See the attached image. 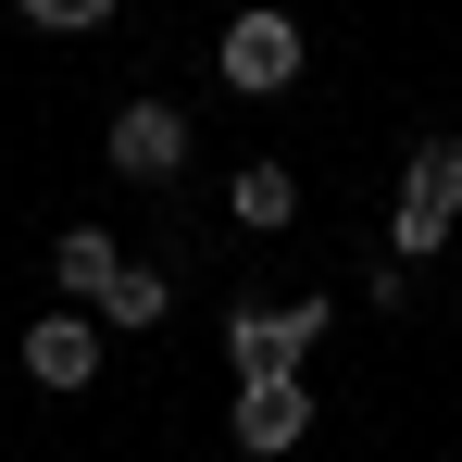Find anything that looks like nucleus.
<instances>
[{"label": "nucleus", "mask_w": 462, "mask_h": 462, "mask_svg": "<svg viewBox=\"0 0 462 462\" xmlns=\"http://www.w3.org/2000/svg\"><path fill=\"white\" fill-rule=\"evenodd\" d=\"M51 275H63L76 300H100V288L125 275V250H113V226H63V237H51Z\"/></svg>", "instance_id": "7"}, {"label": "nucleus", "mask_w": 462, "mask_h": 462, "mask_svg": "<svg viewBox=\"0 0 462 462\" xmlns=\"http://www.w3.org/2000/svg\"><path fill=\"white\" fill-rule=\"evenodd\" d=\"M25 375L51 387V400H76V387L100 375V312H38V325H25Z\"/></svg>", "instance_id": "5"}, {"label": "nucleus", "mask_w": 462, "mask_h": 462, "mask_svg": "<svg viewBox=\"0 0 462 462\" xmlns=\"http://www.w3.org/2000/svg\"><path fill=\"white\" fill-rule=\"evenodd\" d=\"M226 213L250 237H288V226H300V175H288V162H237V175H226Z\"/></svg>", "instance_id": "6"}, {"label": "nucleus", "mask_w": 462, "mask_h": 462, "mask_svg": "<svg viewBox=\"0 0 462 462\" xmlns=\"http://www.w3.org/2000/svg\"><path fill=\"white\" fill-rule=\"evenodd\" d=\"M400 200H425V213H450V226H462V138H425L412 175H400Z\"/></svg>", "instance_id": "8"}, {"label": "nucleus", "mask_w": 462, "mask_h": 462, "mask_svg": "<svg viewBox=\"0 0 462 462\" xmlns=\"http://www.w3.org/2000/svg\"><path fill=\"white\" fill-rule=\"evenodd\" d=\"M162 312H175V288H162L151 263H125V275L100 288V325H162Z\"/></svg>", "instance_id": "9"}, {"label": "nucleus", "mask_w": 462, "mask_h": 462, "mask_svg": "<svg viewBox=\"0 0 462 462\" xmlns=\"http://www.w3.org/2000/svg\"><path fill=\"white\" fill-rule=\"evenodd\" d=\"M312 337H325V300H237L226 312V363L237 375H288Z\"/></svg>", "instance_id": "3"}, {"label": "nucleus", "mask_w": 462, "mask_h": 462, "mask_svg": "<svg viewBox=\"0 0 462 462\" xmlns=\"http://www.w3.org/2000/svg\"><path fill=\"white\" fill-rule=\"evenodd\" d=\"M312 438V387H300V363H288V375H237V450H300Z\"/></svg>", "instance_id": "4"}, {"label": "nucleus", "mask_w": 462, "mask_h": 462, "mask_svg": "<svg viewBox=\"0 0 462 462\" xmlns=\"http://www.w3.org/2000/svg\"><path fill=\"white\" fill-rule=\"evenodd\" d=\"M213 76H226L237 100H275V88H300V13H275V0L226 13V38H213Z\"/></svg>", "instance_id": "1"}, {"label": "nucleus", "mask_w": 462, "mask_h": 462, "mask_svg": "<svg viewBox=\"0 0 462 462\" xmlns=\"http://www.w3.org/2000/svg\"><path fill=\"white\" fill-rule=\"evenodd\" d=\"M100 162H113L125 188H175V175H188V113H175V100H125V113L100 125Z\"/></svg>", "instance_id": "2"}, {"label": "nucleus", "mask_w": 462, "mask_h": 462, "mask_svg": "<svg viewBox=\"0 0 462 462\" xmlns=\"http://www.w3.org/2000/svg\"><path fill=\"white\" fill-rule=\"evenodd\" d=\"M38 38H88V25H113V0H13Z\"/></svg>", "instance_id": "11"}, {"label": "nucleus", "mask_w": 462, "mask_h": 462, "mask_svg": "<svg viewBox=\"0 0 462 462\" xmlns=\"http://www.w3.org/2000/svg\"><path fill=\"white\" fill-rule=\"evenodd\" d=\"M438 250H450V213H425V200L387 213V263H438Z\"/></svg>", "instance_id": "10"}]
</instances>
